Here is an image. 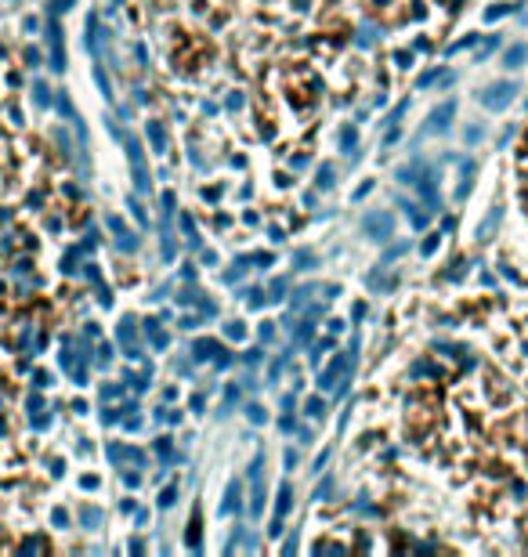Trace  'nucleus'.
Returning a JSON list of instances; mask_svg holds the SVG:
<instances>
[{"mask_svg":"<svg viewBox=\"0 0 528 557\" xmlns=\"http://www.w3.org/2000/svg\"><path fill=\"white\" fill-rule=\"evenodd\" d=\"M438 80V73H427V76H420V87H427ZM441 84H452V73H441Z\"/></svg>","mask_w":528,"mask_h":557,"instance_id":"obj_14","label":"nucleus"},{"mask_svg":"<svg viewBox=\"0 0 528 557\" xmlns=\"http://www.w3.org/2000/svg\"><path fill=\"white\" fill-rule=\"evenodd\" d=\"M109 228L116 232V246H123L127 253H131V250H137V239L131 235L127 228H123V221H120V217H109Z\"/></svg>","mask_w":528,"mask_h":557,"instance_id":"obj_6","label":"nucleus"},{"mask_svg":"<svg viewBox=\"0 0 528 557\" xmlns=\"http://www.w3.org/2000/svg\"><path fill=\"white\" fill-rule=\"evenodd\" d=\"M456 116V101H445L441 109H434L431 112V127L434 131H449V120Z\"/></svg>","mask_w":528,"mask_h":557,"instance_id":"obj_7","label":"nucleus"},{"mask_svg":"<svg viewBox=\"0 0 528 557\" xmlns=\"http://www.w3.org/2000/svg\"><path fill=\"white\" fill-rule=\"evenodd\" d=\"M340 141H344V148H354V131H344Z\"/></svg>","mask_w":528,"mask_h":557,"instance_id":"obj_25","label":"nucleus"},{"mask_svg":"<svg viewBox=\"0 0 528 557\" xmlns=\"http://www.w3.org/2000/svg\"><path fill=\"white\" fill-rule=\"evenodd\" d=\"M362 228H365V235H369V239L387 242V239H391V232H395V217L387 214V210H380V214H365Z\"/></svg>","mask_w":528,"mask_h":557,"instance_id":"obj_1","label":"nucleus"},{"mask_svg":"<svg viewBox=\"0 0 528 557\" xmlns=\"http://www.w3.org/2000/svg\"><path fill=\"white\" fill-rule=\"evenodd\" d=\"M514 94H518V84H492L485 87V94H481V101H485L488 109H507Z\"/></svg>","mask_w":528,"mask_h":557,"instance_id":"obj_3","label":"nucleus"},{"mask_svg":"<svg viewBox=\"0 0 528 557\" xmlns=\"http://www.w3.org/2000/svg\"><path fill=\"white\" fill-rule=\"evenodd\" d=\"M271 333H275L271 322H264V326H261V340H271Z\"/></svg>","mask_w":528,"mask_h":557,"instance_id":"obj_27","label":"nucleus"},{"mask_svg":"<svg viewBox=\"0 0 528 557\" xmlns=\"http://www.w3.org/2000/svg\"><path fill=\"white\" fill-rule=\"evenodd\" d=\"M395 58H398V65H409V62H412V54H409V51H398Z\"/></svg>","mask_w":528,"mask_h":557,"instance_id":"obj_28","label":"nucleus"},{"mask_svg":"<svg viewBox=\"0 0 528 557\" xmlns=\"http://www.w3.org/2000/svg\"><path fill=\"white\" fill-rule=\"evenodd\" d=\"M224 333H228V336H235V340H243V333H246V326H243V322H239V319H235V322H228V326H224Z\"/></svg>","mask_w":528,"mask_h":557,"instance_id":"obj_13","label":"nucleus"},{"mask_svg":"<svg viewBox=\"0 0 528 557\" xmlns=\"http://www.w3.org/2000/svg\"><path fill=\"white\" fill-rule=\"evenodd\" d=\"M250 420H254V423L264 420V409H261V405H250Z\"/></svg>","mask_w":528,"mask_h":557,"instance_id":"obj_21","label":"nucleus"},{"mask_svg":"<svg viewBox=\"0 0 528 557\" xmlns=\"http://www.w3.org/2000/svg\"><path fill=\"white\" fill-rule=\"evenodd\" d=\"M481 134H485V131H481V127H470V131H467V141H478Z\"/></svg>","mask_w":528,"mask_h":557,"instance_id":"obj_26","label":"nucleus"},{"mask_svg":"<svg viewBox=\"0 0 528 557\" xmlns=\"http://www.w3.org/2000/svg\"><path fill=\"white\" fill-rule=\"evenodd\" d=\"M521 62H528V47H525V44H518V47H510L507 54H503V65H507V69H518Z\"/></svg>","mask_w":528,"mask_h":557,"instance_id":"obj_8","label":"nucleus"},{"mask_svg":"<svg viewBox=\"0 0 528 557\" xmlns=\"http://www.w3.org/2000/svg\"><path fill=\"white\" fill-rule=\"evenodd\" d=\"M293 268H297V272H308V268H315V253H311V250H301V253L293 257Z\"/></svg>","mask_w":528,"mask_h":557,"instance_id":"obj_11","label":"nucleus"},{"mask_svg":"<svg viewBox=\"0 0 528 557\" xmlns=\"http://www.w3.org/2000/svg\"><path fill=\"white\" fill-rule=\"evenodd\" d=\"M98 521H101L98 510H84V525H98Z\"/></svg>","mask_w":528,"mask_h":557,"instance_id":"obj_19","label":"nucleus"},{"mask_svg":"<svg viewBox=\"0 0 528 557\" xmlns=\"http://www.w3.org/2000/svg\"><path fill=\"white\" fill-rule=\"evenodd\" d=\"M496 225H499V206H496V210H492V214L485 217V225L478 228V242H488V232L496 228Z\"/></svg>","mask_w":528,"mask_h":557,"instance_id":"obj_10","label":"nucleus"},{"mask_svg":"<svg viewBox=\"0 0 528 557\" xmlns=\"http://www.w3.org/2000/svg\"><path fill=\"white\" fill-rule=\"evenodd\" d=\"M351 355V351H348ZM348 355H337V358H333V362L322 369V376H318V387H333V384H337V376L344 373V369H348Z\"/></svg>","mask_w":528,"mask_h":557,"instance_id":"obj_5","label":"nucleus"},{"mask_svg":"<svg viewBox=\"0 0 528 557\" xmlns=\"http://www.w3.org/2000/svg\"><path fill=\"white\" fill-rule=\"evenodd\" d=\"M73 7V0H51V11H69Z\"/></svg>","mask_w":528,"mask_h":557,"instance_id":"obj_22","label":"nucleus"},{"mask_svg":"<svg viewBox=\"0 0 528 557\" xmlns=\"http://www.w3.org/2000/svg\"><path fill=\"white\" fill-rule=\"evenodd\" d=\"M507 11H510L507 4H496V7H488V11H485V18L492 22V18H499V15H507Z\"/></svg>","mask_w":528,"mask_h":557,"instance_id":"obj_18","label":"nucleus"},{"mask_svg":"<svg viewBox=\"0 0 528 557\" xmlns=\"http://www.w3.org/2000/svg\"><path fill=\"white\" fill-rule=\"evenodd\" d=\"M181 225H185V232H188V242L196 246V242H199V235H196V228H192V217H188V214H181Z\"/></svg>","mask_w":528,"mask_h":557,"instance_id":"obj_17","label":"nucleus"},{"mask_svg":"<svg viewBox=\"0 0 528 557\" xmlns=\"http://www.w3.org/2000/svg\"><path fill=\"white\" fill-rule=\"evenodd\" d=\"M174 500H177V489H167V492H163V500H159V507H170Z\"/></svg>","mask_w":528,"mask_h":557,"instance_id":"obj_20","label":"nucleus"},{"mask_svg":"<svg viewBox=\"0 0 528 557\" xmlns=\"http://www.w3.org/2000/svg\"><path fill=\"white\" fill-rule=\"evenodd\" d=\"M304 409H308V416H322V413H326V402H322V398H311Z\"/></svg>","mask_w":528,"mask_h":557,"instance_id":"obj_15","label":"nucleus"},{"mask_svg":"<svg viewBox=\"0 0 528 557\" xmlns=\"http://www.w3.org/2000/svg\"><path fill=\"white\" fill-rule=\"evenodd\" d=\"M290 503H293V485L286 481L282 489H279V507H275V521H271V536H279L282 532V521H286V514H290Z\"/></svg>","mask_w":528,"mask_h":557,"instance_id":"obj_4","label":"nucleus"},{"mask_svg":"<svg viewBox=\"0 0 528 557\" xmlns=\"http://www.w3.org/2000/svg\"><path fill=\"white\" fill-rule=\"evenodd\" d=\"M148 138H152V148L156 152H167V131L159 123H148Z\"/></svg>","mask_w":528,"mask_h":557,"instance_id":"obj_9","label":"nucleus"},{"mask_svg":"<svg viewBox=\"0 0 528 557\" xmlns=\"http://www.w3.org/2000/svg\"><path fill=\"white\" fill-rule=\"evenodd\" d=\"M434 246H438V235H431L427 242H423V253H427V257H431V253H434Z\"/></svg>","mask_w":528,"mask_h":557,"instance_id":"obj_24","label":"nucleus"},{"mask_svg":"<svg viewBox=\"0 0 528 557\" xmlns=\"http://www.w3.org/2000/svg\"><path fill=\"white\" fill-rule=\"evenodd\" d=\"M271 293H275L271 300H282V293H286V282H282V278H279V282H275V286H271Z\"/></svg>","mask_w":528,"mask_h":557,"instance_id":"obj_23","label":"nucleus"},{"mask_svg":"<svg viewBox=\"0 0 528 557\" xmlns=\"http://www.w3.org/2000/svg\"><path fill=\"white\" fill-rule=\"evenodd\" d=\"M239 496H243V489H239V481H232V485H228V503H224V510L239 507Z\"/></svg>","mask_w":528,"mask_h":557,"instance_id":"obj_12","label":"nucleus"},{"mask_svg":"<svg viewBox=\"0 0 528 557\" xmlns=\"http://www.w3.org/2000/svg\"><path fill=\"white\" fill-rule=\"evenodd\" d=\"M123 141H127V156H131V170H134V185L137 188H148V170H145V152H141V141L131 134H123Z\"/></svg>","mask_w":528,"mask_h":557,"instance_id":"obj_2","label":"nucleus"},{"mask_svg":"<svg viewBox=\"0 0 528 557\" xmlns=\"http://www.w3.org/2000/svg\"><path fill=\"white\" fill-rule=\"evenodd\" d=\"M318 188H333V167L318 170Z\"/></svg>","mask_w":528,"mask_h":557,"instance_id":"obj_16","label":"nucleus"}]
</instances>
